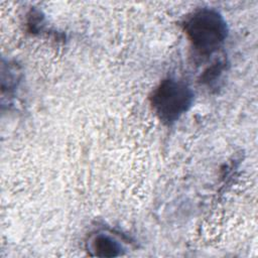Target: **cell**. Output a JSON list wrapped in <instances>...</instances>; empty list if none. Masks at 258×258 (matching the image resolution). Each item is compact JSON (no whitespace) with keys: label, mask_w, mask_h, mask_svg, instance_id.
Returning a JSON list of instances; mask_svg holds the SVG:
<instances>
[{"label":"cell","mask_w":258,"mask_h":258,"mask_svg":"<svg viewBox=\"0 0 258 258\" xmlns=\"http://www.w3.org/2000/svg\"><path fill=\"white\" fill-rule=\"evenodd\" d=\"M92 255L98 257H115L121 254L122 246L114 237L106 233L94 235L89 242Z\"/></svg>","instance_id":"cell-3"},{"label":"cell","mask_w":258,"mask_h":258,"mask_svg":"<svg viewBox=\"0 0 258 258\" xmlns=\"http://www.w3.org/2000/svg\"><path fill=\"white\" fill-rule=\"evenodd\" d=\"M194 93L183 82L175 79L163 80L150 98L158 118L167 124L176 121L191 106Z\"/></svg>","instance_id":"cell-2"},{"label":"cell","mask_w":258,"mask_h":258,"mask_svg":"<svg viewBox=\"0 0 258 258\" xmlns=\"http://www.w3.org/2000/svg\"><path fill=\"white\" fill-rule=\"evenodd\" d=\"M185 34L192 45L203 53L215 51L226 39L227 23L216 10L203 8L191 13L183 23Z\"/></svg>","instance_id":"cell-1"}]
</instances>
